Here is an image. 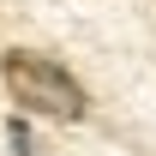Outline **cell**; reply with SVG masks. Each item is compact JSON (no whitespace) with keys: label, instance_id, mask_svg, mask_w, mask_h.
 <instances>
[{"label":"cell","instance_id":"6da1fadb","mask_svg":"<svg viewBox=\"0 0 156 156\" xmlns=\"http://www.w3.org/2000/svg\"><path fill=\"white\" fill-rule=\"evenodd\" d=\"M0 78H6V90L18 108L30 114H48V120H84V90H78V78L66 66H54L48 54H30V48H12V54L0 60Z\"/></svg>","mask_w":156,"mask_h":156},{"label":"cell","instance_id":"7a4b0ae2","mask_svg":"<svg viewBox=\"0 0 156 156\" xmlns=\"http://www.w3.org/2000/svg\"><path fill=\"white\" fill-rule=\"evenodd\" d=\"M6 144H12V156H30V126H24V114H12V126H6Z\"/></svg>","mask_w":156,"mask_h":156}]
</instances>
